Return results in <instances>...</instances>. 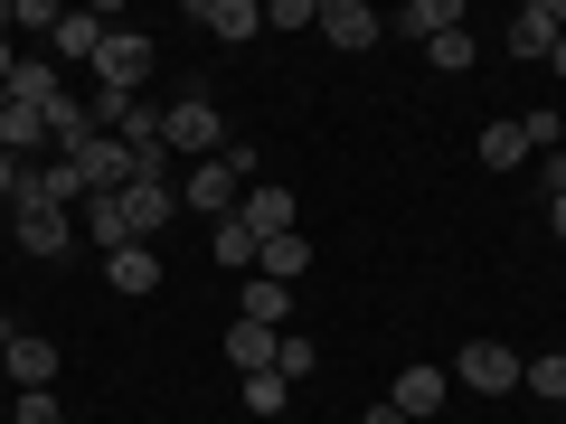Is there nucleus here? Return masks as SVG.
Returning <instances> with one entry per match:
<instances>
[{
    "label": "nucleus",
    "mask_w": 566,
    "mask_h": 424,
    "mask_svg": "<svg viewBox=\"0 0 566 424\" xmlns=\"http://www.w3.org/2000/svg\"><path fill=\"white\" fill-rule=\"evenodd\" d=\"M255 170H264V151H255V141H227L218 161H189V170H180V218L227 226V218L245 208V189H255Z\"/></svg>",
    "instance_id": "nucleus-1"
},
{
    "label": "nucleus",
    "mask_w": 566,
    "mask_h": 424,
    "mask_svg": "<svg viewBox=\"0 0 566 424\" xmlns=\"http://www.w3.org/2000/svg\"><path fill=\"white\" fill-rule=\"evenodd\" d=\"M161 141H170V161H218L237 132H227L218 95H180V104H161Z\"/></svg>",
    "instance_id": "nucleus-2"
},
{
    "label": "nucleus",
    "mask_w": 566,
    "mask_h": 424,
    "mask_svg": "<svg viewBox=\"0 0 566 424\" xmlns=\"http://www.w3.org/2000/svg\"><path fill=\"white\" fill-rule=\"evenodd\" d=\"M151 66H161V47L142 39V29H104V47H95V95H142Z\"/></svg>",
    "instance_id": "nucleus-3"
},
{
    "label": "nucleus",
    "mask_w": 566,
    "mask_h": 424,
    "mask_svg": "<svg viewBox=\"0 0 566 424\" xmlns=\"http://www.w3.org/2000/svg\"><path fill=\"white\" fill-rule=\"evenodd\" d=\"M10 236H20V255L57 264L66 245H76V218H66V208H48V199H10Z\"/></svg>",
    "instance_id": "nucleus-4"
},
{
    "label": "nucleus",
    "mask_w": 566,
    "mask_h": 424,
    "mask_svg": "<svg viewBox=\"0 0 566 424\" xmlns=\"http://www.w3.org/2000/svg\"><path fill=\"white\" fill-rule=\"evenodd\" d=\"M453 386H472V396H510V386H520V349H510V340H472L463 359H453Z\"/></svg>",
    "instance_id": "nucleus-5"
},
{
    "label": "nucleus",
    "mask_w": 566,
    "mask_h": 424,
    "mask_svg": "<svg viewBox=\"0 0 566 424\" xmlns=\"http://www.w3.org/2000/svg\"><path fill=\"white\" fill-rule=\"evenodd\" d=\"M557 39H566V20H557V0H520V10H510V57L547 66V57H557Z\"/></svg>",
    "instance_id": "nucleus-6"
},
{
    "label": "nucleus",
    "mask_w": 566,
    "mask_h": 424,
    "mask_svg": "<svg viewBox=\"0 0 566 424\" xmlns=\"http://www.w3.org/2000/svg\"><path fill=\"white\" fill-rule=\"evenodd\" d=\"M170 218H180V180H133V189H123V226H133V245H151Z\"/></svg>",
    "instance_id": "nucleus-7"
},
{
    "label": "nucleus",
    "mask_w": 566,
    "mask_h": 424,
    "mask_svg": "<svg viewBox=\"0 0 566 424\" xmlns=\"http://www.w3.org/2000/svg\"><path fill=\"white\" fill-rule=\"evenodd\" d=\"M444 396H453V368H397V386H387V405H397L406 424H424V415H444Z\"/></svg>",
    "instance_id": "nucleus-8"
},
{
    "label": "nucleus",
    "mask_w": 566,
    "mask_h": 424,
    "mask_svg": "<svg viewBox=\"0 0 566 424\" xmlns=\"http://www.w3.org/2000/svg\"><path fill=\"white\" fill-rule=\"evenodd\" d=\"M322 39H331V47H349V57H368V47L387 39V20L368 10V0H322Z\"/></svg>",
    "instance_id": "nucleus-9"
},
{
    "label": "nucleus",
    "mask_w": 566,
    "mask_h": 424,
    "mask_svg": "<svg viewBox=\"0 0 566 424\" xmlns=\"http://www.w3.org/2000/svg\"><path fill=\"white\" fill-rule=\"evenodd\" d=\"M66 161L85 170V189H95V199H104V189H133V151H123L114 132H85L76 151H66Z\"/></svg>",
    "instance_id": "nucleus-10"
},
{
    "label": "nucleus",
    "mask_w": 566,
    "mask_h": 424,
    "mask_svg": "<svg viewBox=\"0 0 566 424\" xmlns=\"http://www.w3.org/2000/svg\"><path fill=\"white\" fill-rule=\"evenodd\" d=\"M10 386H20V396L57 386V340H48V330H20V321H10Z\"/></svg>",
    "instance_id": "nucleus-11"
},
{
    "label": "nucleus",
    "mask_w": 566,
    "mask_h": 424,
    "mask_svg": "<svg viewBox=\"0 0 566 424\" xmlns=\"http://www.w3.org/2000/svg\"><path fill=\"white\" fill-rule=\"evenodd\" d=\"M189 20H199L218 47H245V39H264V0H199Z\"/></svg>",
    "instance_id": "nucleus-12"
},
{
    "label": "nucleus",
    "mask_w": 566,
    "mask_h": 424,
    "mask_svg": "<svg viewBox=\"0 0 566 424\" xmlns=\"http://www.w3.org/2000/svg\"><path fill=\"white\" fill-rule=\"evenodd\" d=\"M237 218H245V236H255V245H274V236H293V226H303V218H293V189H274V180L245 189Z\"/></svg>",
    "instance_id": "nucleus-13"
},
{
    "label": "nucleus",
    "mask_w": 566,
    "mask_h": 424,
    "mask_svg": "<svg viewBox=\"0 0 566 424\" xmlns=\"http://www.w3.org/2000/svg\"><path fill=\"white\" fill-rule=\"evenodd\" d=\"M104 29H114V10H66L57 20V66H95V47H104Z\"/></svg>",
    "instance_id": "nucleus-14"
},
{
    "label": "nucleus",
    "mask_w": 566,
    "mask_h": 424,
    "mask_svg": "<svg viewBox=\"0 0 566 424\" xmlns=\"http://www.w3.org/2000/svg\"><path fill=\"white\" fill-rule=\"evenodd\" d=\"M104 283H114L123 303H142V293H161V255L151 245H123V255H104Z\"/></svg>",
    "instance_id": "nucleus-15"
},
{
    "label": "nucleus",
    "mask_w": 566,
    "mask_h": 424,
    "mask_svg": "<svg viewBox=\"0 0 566 424\" xmlns=\"http://www.w3.org/2000/svg\"><path fill=\"white\" fill-rule=\"evenodd\" d=\"M237 321H255V330H293V283L255 274V283H245V303H237Z\"/></svg>",
    "instance_id": "nucleus-16"
},
{
    "label": "nucleus",
    "mask_w": 566,
    "mask_h": 424,
    "mask_svg": "<svg viewBox=\"0 0 566 424\" xmlns=\"http://www.w3.org/2000/svg\"><path fill=\"white\" fill-rule=\"evenodd\" d=\"M274 349H283V330L227 321V368H237V378H264V368H274Z\"/></svg>",
    "instance_id": "nucleus-17"
},
{
    "label": "nucleus",
    "mask_w": 566,
    "mask_h": 424,
    "mask_svg": "<svg viewBox=\"0 0 566 424\" xmlns=\"http://www.w3.org/2000/svg\"><path fill=\"white\" fill-rule=\"evenodd\" d=\"M76 226H85V236L104 245V255H123V245H133V226H123V189H104V199H85V208H76Z\"/></svg>",
    "instance_id": "nucleus-18"
},
{
    "label": "nucleus",
    "mask_w": 566,
    "mask_h": 424,
    "mask_svg": "<svg viewBox=\"0 0 566 424\" xmlns=\"http://www.w3.org/2000/svg\"><path fill=\"white\" fill-rule=\"evenodd\" d=\"M39 141H48V114H29V104H10V95H0V151H10V161L29 170V151H39Z\"/></svg>",
    "instance_id": "nucleus-19"
},
{
    "label": "nucleus",
    "mask_w": 566,
    "mask_h": 424,
    "mask_svg": "<svg viewBox=\"0 0 566 424\" xmlns=\"http://www.w3.org/2000/svg\"><path fill=\"white\" fill-rule=\"evenodd\" d=\"M255 255H264V245L245 236V218H227V226H208V264H227V274H255Z\"/></svg>",
    "instance_id": "nucleus-20"
},
{
    "label": "nucleus",
    "mask_w": 566,
    "mask_h": 424,
    "mask_svg": "<svg viewBox=\"0 0 566 424\" xmlns=\"http://www.w3.org/2000/svg\"><path fill=\"white\" fill-rule=\"evenodd\" d=\"M538 151H528V123H491L482 132V170H528Z\"/></svg>",
    "instance_id": "nucleus-21"
},
{
    "label": "nucleus",
    "mask_w": 566,
    "mask_h": 424,
    "mask_svg": "<svg viewBox=\"0 0 566 424\" xmlns=\"http://www.w3.org/2000/svg\"><path fill=\"white\" fill-rule=\"evenodd\" d=\"M255 274H274V283H303V274H312V236H303V226H293V236H274V245L255 255Z\"/></svg>",
    "instance_id": "nucleus-22"
},
{
    "label": "nucleus",
    "mask_w": 566,
    "mask_h": 424,
    "mask_svg": "<svg viewBox=\"0 0 566 424\" xmlns=\"http://www.w3.org/2000/svg\"><path fill=\"white\" fill-rule=\"evenodd\" d=\"M397 29H416V39L434 47L444 29H463V0H406V10H397Z\"/></svg>",
    "instance_id": "nucleus-23"
},
{
    "label": "nucleus",
    "mask_w": 566,
    "mask_h": 424,
    "mask_svg": "<svg viewBox=\"0 0 566 424\" xmlns=\"http://www.w3.org/2000/svg\"><path fill=\"white\" fill-rule=\"evenodd\" d=\"M85 132H95V104H85V95H57V104H48V141H57V151H76Z\"/></svg>",
    "instance_id": "nucleus-24"
},
{
    "label": "nucleus",
    "mask_w": 566,
    "mask_h": 424,
    "mask_svg": "<svg viewBox=\"0 0 566 424\" xmlns=\"http://www.w3.org/2000/svg\"><path fill=\"white\" fill-rule=\"evenodd\" d=\"M66 85H57V66H39V57H20V76H10V104H29V114H48Z\"/></svg>",
    "instance_id": "nucleus-25"
},
{
    "label": "nucleus",
    "mask_w": 566,
    "mask_h": 424,
    "mask_svg": "<svg viewBox=\"0 0 566 424\" xmlns=\"http://www.w3.org/2000/svg\"><path fill=\"white\" fill-rule=\"evenodd\" d=\"M424 57H434V76H472V57H482V39H472V29H444V39L424 47Z\"/></svg>",
    "instance_id": "nucleus-26"
},
{
    "label": "nucleus",
    "mask_w": 566,
    "mask_h": 424,
    "mask_svg": "<svg viewBox=\"0 0 566 424\" xmlns=\"http://www.w3.org/2000/svg\"><path fill=\"white\" fill-rule=\"evenodd\" d=\"M520 386L547 396V405H566V359H557V349H547V359H520Z\"/></svg>",
    "instance_id": "nucleus-27"
},
{
    "label": "nucleus",
    "mask_w": 566,
    "mask_h": 424,
    "mask_svg": "<svg viewBox=\"0 0 566 424\" xmlns=\"http://www.w3.org/2000/svg\"><path fill=\"white\" fill-rule=\"evenodd\" d=\"M274 368H283V386H303L312 368H322V349H312L303 330H283V349H274Z\"/></svg>",
    "instance_id": "nucleus-28"
},
{
    "label": "nucleus",
    "mask_w": 566,
    "mask_h": 424,
    "mask_svg": "<svg viewBox=\"0 0 566 424\" xmlns=\"http://www.w3.org/2000/svg\"><path fill=\"white\" fill-rule=\"evenodd\" d=\"M264 29H322V0H264Z\"/></svg>",
    "instance_id": "nucleus-29"
},
{
    "label": "nucleus",
    "mask_w": 566,
    "mask_h": 424,
    "mask_svg": "<svg viewBox=\"0 0 566 424\" xmlns=\"http://www.w3.org/2000/svg\"><path fill=\"white\" fill-rule=\"evenodd\" d=\"M245 415H283V368H264V378H245Z\"/></svg>",
    "instance_id": "nucleus-30"
},
{
    "label": "nucleus",
    "mask_w": 566,
    "mask_h": 424,
    "mask_svg": "<svg viewBox=\"0 0 566 424\" xmlns=\"http://www.w3.org/2000/svg\"><path fill=\"white\" fill-rule=\"evenodd\" d=\"M520 123H528V151H566V114L538 104V114H520Z\"/></svg>",
    "instance_id": "nucleus-31"
},
{
    "label": "nucleus",
    "mask_w": 566,
    "mask_h": 424,
    "mask_svg": "<svg viewBox=\"0 0 566 424\" xmlns=\"http://www.w3.org/2000/svg\"><path fill=\"white\" fill-rule=\"evenodd\" d=\"M10 424H66V405H57V386H39V396H20V405H10Z\"/></svg>",
    "instance_id": "nucleus-32"
},
{
    "label": "nucleus",
    "mask_w": 566,
    "mask_h": 424,
    "mask_svg": "<svg viewBox=\"0 0 566 424\" xmlns=\"http://www.w3.org/2000/svg\"><path fill=\"white\" fill-rule=\"evenodd\" d=\"M57 20H66L57 0H10V29H48V39H57Z\"/></svg>",
    "instance_id": "nucleus-33"
},
{
    "label": "nucleus",
    "mask_w": 566,
    "mask_h": 424,
    "mask_svg": "<svg viewBox=\"0 0 566 424\" xmlns=\"http://www.w3.org/2000/svg\"><path fill=\"white\" fill-rule=\"evenodd\" d=\"M538 189H547V199H566V151H538Z\"/></svg>",
    "instance_id": "nucleus-34"
},
{
    "label": "nucleus",
    "mask_w": 566,
    "mask_h": 424,
    "mask_svg": "<svg viewBox=\"0 0 566 424\" xmlns=\"http://www.w3.org/2000/svg\"><path fill=\"white\" fill-rule=\"evenodd\" d=\"M20 180H29V170H20V161H10V151H0V208L20 199Z\"/></svg>",
    "instance_id": "nucleus-35"
},
{
    "label": "nucleus",
    "mask_w": 566,
    "mask_h": 424,
    "mask_svg": "<svg viewBox=\"0 0 566 424\" xmlns=\"http://www.w3.org/2000/svg\"><path fill=\"white\" fill-rule=\"evenodd\" d=\"M359 424H406V415H397V405H368V415H359Z\"/></svg>",
    "instance_id": "nucleus-36"
},
{
    "label": "nucleus",
    "mask_w": 566,
    "mask_h": 424,
    "mask_svg": "<svg viewBox=\"0 0 566 424\" xmlns=\"http://www.w3.org/2000/svg\"><path fill=\"white\" fill-rule=\"evenodd\" d=\"M547 226H557V245H566V199H547Z\"/></svg>",
    "instance_id": "nucleus-37"
},
{
    "label": "nucleus",
    "mask_w": 566,
    "mask_h": 424,
    "mask_svg": "<svg viewBox=\"0 0 566 424\" xmlns=\"http://www.w3.org/2000/svg\"><path fill=\"white\" fill-rule=\"evenodd\" d=\"M0 378H10V321H0Z\"/></svg>",
    "instance_id": "nucleus-38"
},
{
    "label": "nucleus",
    "mask_w": 566,
    "mask_h": 424,
    "mask_svg": "<svg viewBox=\"0 0 566 424\" xmlns=\"http://www.w3.org/2000/svg\"><path fill=\"white\" fill-rule=\"evenodd\" d=\"M547 66H557V76H566V39H557V57H547Z\"/></svg>",
    "instance_id": "nucleus-39"
},
{
    "label": "nucleus",
    "mask_w": 566,
    "mask_h": 424,
    "mask_svg": "<svg viewBox=\"0 0 566 424\" xmlns=\"http://www.w3.org/2000/svg\"><path fill=\"white\" fill-rule=\"evenodd\" d=\"M557 359H566V340H557Z\"/></svg>",
    "instance_id": "nucleus-40"
},
{
    "label": "nucleus",
    "mask_w": 566,
    "mask_h": 424,
    "mask_svg": "<svg viewBox=\"0 0 566 424\" xmlns=\"http://www.w3.org/2000/svg\"><path fill=\"white\" fill-rule=\"evenodd\" d=\"M66 424H76V415H66Z\"/></svg>",
    "instance_id": "nucleus-41"
}]
</instances>
